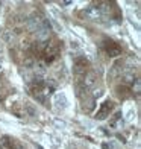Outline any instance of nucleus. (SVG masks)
Instances as JSON below:
<instances>
[{
	"label": "nucleus",
	"mask_w": 141,
	"mask_h": 149,
	"mask_svg": "<svg viewBox=\"0 0 141 149\" xmlns=\"http://www.w3.org/2000/svg\"><path fill=\"white\" fill-rule=\"evenodd\" d=\"M30 94L38 100V102L46 104L47 99H49L50 94H52V87H49V84H47V82L39 81V82H37V84L30 88Z\"/></svg>",
	"instance_id": "nucleus-1"
},
{
	"label": "nucleus",
	"mask_w": 141,
	"mask_h": 149,
	"mask_svg": "<svg viewBox=\"0 0 141 149\" xmlns=\"http://www.w3.org/2000/svg\"><path fill=\"white\" fill-rule=\"evenodd\" d=\"M28 29L30 32H38L39 29H43L46 28V26H49L47 24V20L43 14H39V12H33V14L28 18Z\"/></svg>",
	"instance_id": "nucleus-2"
},
{
	"label": "nucleus",
	"mask_w": 141,
	"mask_h": 149,
	"mask_svg": "<svg viewBox=\"0 0 141 149\" xmlns=\"http://www.w3.org/2000/svg\"><path fill=\"white\" fill-rule=\"evenodd\" d=\"M58 53H59V44L56 40H50L47 41L44 49H43V56L46 63H52L53 59L58 58Z\"/></svg>",
	"instance_id": "nucleus-3"
},
{
	"label": "nucleus",
	"mask_w": 141,
	"mask_h": 149,
	"mask_svg": "<svg viewBox=\"0 0 141 149\" xmlns=\"http://www.w3.org/2000/svg\"><path fill=\"white\" fill-rule=\"evenodd\" d=\"M73 72H75L76 78H77V82L82 81V78L88 73V61H86L84 56L76 58L75 59V64H73Z\"/></svg>",
	"instance_id": "nucleus-4"
},
{
	"label": "nucleus",
	"mask_w": 141,
	"mask_h": 149,
	"mask_svg": "<svg viewBox=\"0 0 141 149\" xmlns=\"http://www.w3.org/2000/svg\"><path fill=\"white\" fill-rule=\"evenodd\" d=\"M103 50L108 53V56H118L122 55V47H120L115 41H112V40H105L103 41Z\"/></svg>",
	"instance_id": "nucleus-5"
},
{
	"label": "nucleus",
	"mask_w": 141,
	"mask_h": 149,
	"mask_svg": "<svg viewBox=\"0 0 141 149\" xmlns=\"http://www.w3.org/2000/svg\"><path fill=\"white\" fill-rule=\"evenodd\" d=\"M112 108H114V102L112 100H105V102L100 105V108H99V111H97V114H96V117L99 119V120H103V119H106L111 114V111H112Z\"/></svg>",
	"instance_id": "nucleus-6"
},
{
	"label": "nucleus",
	"mask_w": 141,
	"mask_h": 149,
	"mask_svg": "<svg viewBox=\"0 0 141 149\" xmlns=\"http://www.w3.org/2000/svg\"><path fill=\"white\" fill-rule=\"evenodd\" d=\"M85 15L88 17L90 20H100V18L103 17L102 11L99 9V6H97V5H91V6H88V8L85 9Z\"/></svg>",
	"instance_id": "nucleus-7"
},
{
	"label": "nucleus",
	"mask_w": 141,
	"mask_h": 149,
	"mask_svg": "<svg viewBox=\"0 0 141 149\" xmlns=\"http://www.w3.org/2000/svg\"><path fill=\"white\" fill-rule=\"evenodd\" d=\"M80 84H82L85 88H90V87H93L94 84H96V74H94L93 72H88V73H86L85 76L82 78Z\"/></svg>",
	"instance_id": "nucleus-8"
},
{
	"label": "nucleus",
	"mask_w": 141,
	"mask_h": 149,
	"mask_svg": "<svg viewBox=\"0 0 141 149\" xmlns=\"http://www.w3.org/2000/svg\"><path fill=\"white\" fill-rule=\"evenodd\" d=\"M21 110H23V116H29V117H33V116L37 114L35 108H33L30 104H28V102L21 104Z\"/></svg>",
	"instance_id": "nucleus-9"
},
{
	"label": "nucleus",
	"mask_w": 141,
	"mask_h": 149,
	"mask_svg": "<svg viewBox=\"0 0 141 149\" xmlns=\"http://www.w3.org/2000/svg\"><path fill=\"white\" fill-rule=\"evenodd\" d=\"M131 87H132V91L138 94V93H140V90H141V87H140V79L137 78L135 81H133V84H132Z\"/></svg>",
	"instance_id": "nucleus-10"
}]
</instances>
